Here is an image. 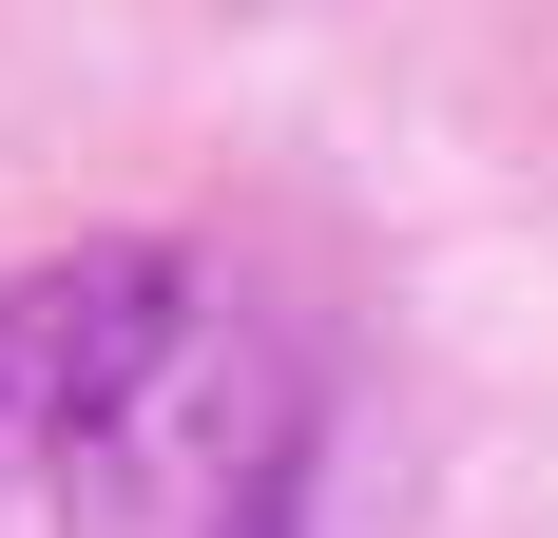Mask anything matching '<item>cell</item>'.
I'll list each match as a JSON object with an SVG mask.
<instances>
[{"label": "cell", "instance_id": "6da1fadb", "mask_svg": "<svg viewBox=\"0 0 558 538\" xmlns=\"http://www.w3.org/2000/svg\"><path fill=\"white\" fill-rule=\"evenodd\" d=\"M328 462H347L328 366L289 327H251V308H193V346L116 404V442L58 481V519L77 538H308Z\"/></svg>", "mask_w": 558, "mask_h": 538}, {"label": "cell", "instance_id": "7a4b0ae2", "mask_svg": "<svg viewBox=\"0 0 558 538\" xmlns=\"http://www.w3.org/2000/svg\"><path fill=\"white\" fill-rule=\"evenodd\" d=\"M193 308H213V269L155 250V231H97V250L0 269V500L77 481V462L116 442V404L193 346Z\"/></svg>", "mask_w": 558, "mask_h": 538}]
</instances>
